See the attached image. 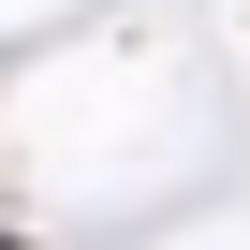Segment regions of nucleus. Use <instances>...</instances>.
Segmentation results:
<instances>
[{"mask_svg":"<svg viewBox=\"0 0 250 250\" xmlns=\"http://www.w3.org/2000/svg\"><path fill=\"white\" fill-rule=\"evenodd\" d=\"M0 250H44V235H15V221H0Z\"/></svg>","mask_w":250,"mask_h":250,"instance_id":"1","label":"nucleus"}]
</instances>
